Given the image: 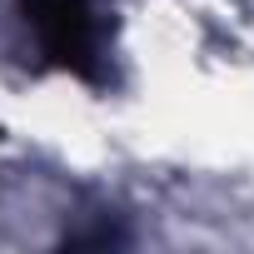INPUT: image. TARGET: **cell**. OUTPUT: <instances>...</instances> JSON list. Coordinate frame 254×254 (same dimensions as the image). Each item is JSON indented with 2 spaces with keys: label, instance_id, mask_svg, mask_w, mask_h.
Wrapping results in <instances>:
<instances>
[{
  "label": "cell",
  "instance_id": "6da1fadb",
  "mask_svg": "<svg viewBox=\"0 0 254 254\" xmlns=\"http://www.w3.org/2000/svg\"><path fill=\"white\" fill-rule=\"evenodd\" d=\"M25 20L55 65L75 70L80 80L105 75V20L95 0H25Z\"/></svg>",
  "mask_w": 254,
  "mask_h": 254
}]
</instances>
